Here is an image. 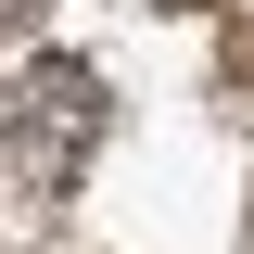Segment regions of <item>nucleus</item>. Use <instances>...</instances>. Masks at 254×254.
Returning <instances> with one entry per match:
<instances>
[{
	"label": "nucleus",
	"instance_id": "f257e3e1",
	"mask_svg": "<svg viewBox=\"0 0 254 254\" xmlns=\"http://www.w3.org/2000/svg\"><path fill=\"white\" fill-rule=\"evenodd\" d=\"M102 127H115V102H102V76L76 51H38L26 76H13V102H0V153H13V178L26 190H76L102 153Z\"/></svg>",
	"mask_w": 254,
	"mask_h": 254
},
{
	"label": "nucleus",
	"instance_id": "f03ea898",
	"mask_svg": "<svg viewBox=\"0 0 254 254\" xmlns=\"http://www.w3.org/2000/svg\"><path fill=\"white\" fill-rule=\"evenodd\" d=\"M26 13H38V0H0V38H13V26H26Z\"/></svg>",
	"mask_w": 254,
	"mask_h": 254
}]
</instances>
